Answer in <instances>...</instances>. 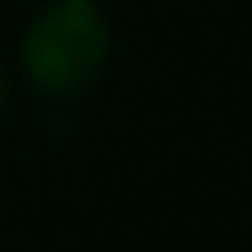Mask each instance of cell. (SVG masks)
<instances>
[{"instance_id":"cell-1","label":"cell","mask_w":252,"mask_h":252,"mask_svg":"<svg viewBox=\"0 0 252 252\" xmlns=\"http://www.w3.org/2000/svg\"><path fill=\"white\" fill-rule=\"evenodd\" d=\"M112 28L94 0H56L24 33V75L42 98H75L103 75Z\"/></svg>"},{"instance_id":"cell-2","label":"cell","mask_w":252,"mask_h":252,"mask_svg":"<svg viewBox=\"0 0 252 252\" xmlns=\"http://www.w3.org/2000/svg\"><path fill=\"white\" fill-rule=\"evenodd\" d=\"M5 98H9V75L0 70V108H5Z\"/></svg>"}]
</instances>
